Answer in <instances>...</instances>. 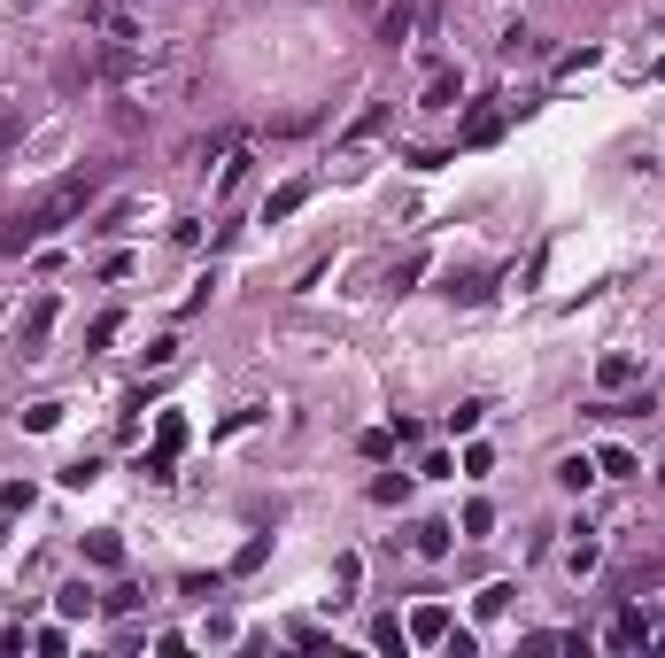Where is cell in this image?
<instances>
[{"instance_id": "1", "label": "cell", "mask_w": 665, "mask_h": 658, "mask_svg": "<svg viewBox=\"0 0 665 658\" xmlns=\"http://www.w3.org/2000/svg\"><path fill=\"white\" fill-rule=\"evenodd\" d=\"M101 186H109L101 163H86V171H70V179H55V186H39L24 210L0 217V248H8V256H24V248H39V240H55L62 225H78V217L93 210V194H101Z\"/></svg>"}, {"instance_id": "28", "label": "cell", "mask_w": 665, "mask_h": 658, "mask_svg": "<svg viewBox=\"0 0 665 658\" xmlns=\"http://www.w3.org/2000/svg\"><path fill=\"white\" fill-rule=\"evenodd\" d=\"M372 643H379V651H403V643H410V628H395V620H379V628H372Z\"/></svg>"}, {"instance_id": "26", "label": "cell", "mask_w": 665, "mask_h": 658, "mask_svg": "<svg viewBox=\"0 0 665 658\" xmlns=\"http://www.w3.org/2000/svg\"><path fill=\"white\" fill-rule=\"evenodd\" d=\"M403 31H410V8H387V16H379V39H387V47H395Z\"/></svg>"}, {"instance_id": "23", "label": "cell", "mask_w": 665, "mask_h": 658, "mask_svg": "<svg viewBox=\"0 0 665 658\" xmlns=\"http://www.w3.org/2000/svg\"><path fill=\"white\" fill-rule=\"evenodd\" d=\"M132 225H140V210H132V202H116V210L101 217V225H93V233H132Z\"/></svg>"}, {"instance_id": "10", "label": "cell", "mask_w": 665, "mask_h": 658, "mask_svg": "<svg viewBox=\"0 0 665 658\" xmlns=\"http://www.w3.org/2000/svg\"><path fill=\"white\" fill-rule=\"evenodd\" d=\"M596 473H611V480H627V473H635V449H619V442H604V449H596Z\"/></svg>"}, {"instance_id": "18", "label": "cell", "mask_w": 665, "mask_h": 658, "mask_svg": "<svg viewBox=\"0 0 665 658\" xmlns=\"http://www.w3.org/2000/svg\"><path fill=\"white\" fill-rule=\"evenodd\" d=\"M155 449H171V457L186 449V419H178V411H163V426H155Z\"/></svg>"}, {"instance_id": "7", "label": "cell", "mask_w": 665, "mask_h": 658, "mask_svg": "<svg viewBox=\"0 0 665 658\" xmlns=\"http://www.w3.org/2000/svg\"><path fill=\"white\" fill-rule=\"evenodd\" d=\"M410 279H426V248H410L403 264H387V279H379V287H387V295H410Z\"/></svg>"}, {"instance_id": "21", "label": "cell", "mask_w": 665, "mask_h": 658, "mask_svg": "<svg viewBox=\"0 0 665 658\" xmlns=\"http://www.w3.org/2000/svg\"><path fill=\"white\" fill-rule=\"evenodd\" d=\"M557 480H565V488H588V480H596V457H565V465H557Z\"/></svg>"}, {"instance_id": "4", "label": "cell", "mask_w": 665, "mask_h": 658, "mask_svg": "<svg viewBox=\"0 0 665 658\" xmlns=\"http://www.w3.org/2000/svg\"><path fill=\"white\" fill-rule=\"evenodd\" d=\"M302 202H310V179H294V186H279V194H271V202H263V225H287V217L302 210Z\"/></svg>"}, {"instance_id": "9", "label": "cell", "mask_w": 665, "mask_h": 658, "mask_svg": "<svg viewBox=\"0 0 665 658\" xmlns=\"http://www.w3.org/2000/svg\"><path fill=\"white\" fill-rule=\"evenodd\" d=\"M86 558H93V566H124V542H116L109 527H93V535H86Z\"/></svg>"}, {"instance_id": "20", "label": "cell", "mask_w": 665, "mask_h": 658, "mask_svg": "<svg viewBox=\"0 0 665 658\" xmlns=\"http://www.w3.org/2000/svg\"><path fill=\"white\" fill-rule=\"evenodd\" d=\"M116 333H124V310H101V318H93V333H86V341H93V349H109Z\"/></svg>"}, {"instance_id": "14", "label": "cell", "mask_w": 665, "mask_h": 658, "mask_svg": "<svg viewBox=\"0 0 665 658\" xmlns=\"http://www.w3.org/2000/svg\"><path fill=\"white\" fill-rule=\"evenodd\" d=\"M449 295L457 302H488L495 287H488V271H464V279H449Z\"/></svg>"}, {"instance_id": "16", "label": "cell", "mask_w": 665, "mask_h": 658, "mask_svg": "<svg viewBox=\"0 0 665 658\" xmlns=\"http://www.w3.org/2000/svg\"><path fill=\"white\" fill-rule=\"evenodd\" d=\"M379 132H387V101H372V109H364V117L348 124V140H379Z\"/></svg>"}, {"instance_id": "27", "label": "cell", "mask_w": 665, "mask_h": 658, "mask_svg": "<svg viewBox=\"0 0 665 658\" xmlns=\"http://www.w3.org/2000/svg\"><path fill=\"white\" fill-rule=\"evenodd\" d=\"M573 573H596V542H588V527H580V542H573V558H565Z\"/></svg>"}, {"instance_id": "30", "label": "cell", "mask_w": 665, "mask_h": 658, "mask_svg": "<svg viewBox=\"0 0 665 658\" xmlns=\"http://www.w3.org/2000/svg\"><path fill=\"white\" fill-rule=\"evenodd\" d=\"M0 542H8V511H0Z\"/></svg>"}, {"instance_id": "3", "label": "cell", "mask_w": 665, "mask_h": 658, "mask_svg": "<svg viewBox=\"0 0 665 658\" xmlns=\"http://www.w3.org/2000/svg\"><path fill=\"white\" fill-rule=\"evenodd\" d=\"M642 635H650V612H635V604H627V612H619V620L604 628V643H611V651H635Z\"/></svg>"}, {"instance_id": "19", "label": "cell", "mask_w": 665, "mask_h": 658, "mask_svg": "<svg viewBox=\"0 0 665 658\" xmlns=\"http://www.w3.org/2000/svg\"><path fill=\"white\" fill-rule=\"evenodd\" d=\"M403 496H410L403 473H379V480H372V504H403Z\"/></svg>"}, {"instance_id": "24", "label": "cell", "mask_w": 665, "mask_h": 658, "mask_svg": "<svg viewBox=\"0 0 665 658\" xmlns=\"http://www.w3.org/2000/svg\"><path fill=\"white\" fill-rule=\"evenodd\" d=\"M480 419H488V403H457V411H449V434H472Z\"/></svg>"}, {"instance_id": "6", "label": "cell", "mask_w": 665, "mask_h": 658, "mask_svg": "<svg viewBox=\"0 0 665 658\" xmlns=\"http://www.w3.org/2000/svg\"><path fill=\"white\" fill-rule=\"evenodd\" d=\"M488 140H503V109H472L464 117V148H488Z\"/></svg>"}, {"instance_id": "22", "label": "cell", "mask_w": 665, "mask_h": 658, "mask_svg": "<svg viewBox=\"0 0 665 658\" xmlns=\"http://www.w3.org/2000/svg\"><path fill=\"white\" fill-rule=\"evenodd\" d=\"M24 426H31V434H55V426H62V403H31Z\"/></svg>"}, {"instance_id": "15", "label": "cell", "mask_w": 665, "mask_h": 658, "mask_svg": "<svg viewBox=\"0 0 665 658\" xmlns=\"http://www.w3.org/2000/svg\"><path fill=\"white\" fill-rule=\"evenodd\" d=\"M171 465H178L171 449H147V457H140V480H155V488H171Z\"/></svg>"}, {"instance_id": "8", "label": "cell", "mask_w": 665, "mask_h": 658, "mask_svg": "<svg viewBox=\"0 0 665 658\" xmlns=\"http://www.w3.org/2000/svg\"><path fill=\"white\" fill-rule=\"evenodd\" d=\"M418 109H457V70H434V78H426V101H418Z\"/></svg>"}, {"instance_id": "12", "label": "cell", "mask_w": 665, "mask_h": 658, "mask_svg": "<svg viewBox=\"0 0 665 658\" xmlns=\"http://www.w3.org/2000/svg\"><path fill=\"white\" fill-rule=\"evenodd\" d=\"M55 612H62V620H86V612H93V589H86V581H70V589L55 597Z\"/></svg>"}, {"instance_id": "2", "label": "cell", "mask_w": 665, "mask_h": 658, "mask_svg": "<svg viewBox=\"0 0 665 658\" xmlns=\"http://www.w3.org/2000/svg\"><path fill=\"white\" fill-rule=\"evenodd\" d=\"M47 333H55V295L31 302V318H24V357H39V349H47Z\"/></svg>"}, {"instance_id": "11", "label": "cell", "mask_w": 665, "mask_h": 658, "mask_svg": "<svg viewBox=\"0 0 665 658\" xmlns=\"http://www.w3.org/2000/svg\"><path fill=\"white\" fill-rule=\"evenodd\" d=\"M635 372H642L635 357H604V364H596V388H627V380H635Z\"/></svg>"}, {"instance_id": "5", "label": "cell", "mask_w": 665, "mask_h": 658, "mask_svg": "<svg viewBox=\"0 0 665 658\" xmlns=\"http://www.w3.org/2000/svg\"><path fill=\"white\" fill-rule=\"evenodd\" d=\"M410 643H449V612L441 604H418L410 612Z\"/></svg>"}, {"instance_id": "29", "label": "cell", "mask_w": 665, "mask_h": 658, "mask_svg": "<svg viewBox=\"0 0 665 658\" xmlns=\"http://www.w3.org/2000/svg\"><path fill=\"white\" fill-rule=\"evenodd\" d=\"M650 651H665V620H650Z\"/></svg>"}, {"instance_id": "17", "label": "cell", "mask_w": 665, "mask_h": 658, "mask_svg": "<svg viewBox=\"0 0 665 658\" xmlns=\"http://www.w3.org/2000/svg\"><path fill=\"white\" fill-rule=\"evenodd\" d=\"M418 550H426V558H449V519H426V527H418Z\"/></svg>"}, {"instance_id": "25", "label": "cell", "mask_w": 665, "mask_h": 658, "mask_svg": "<svg viewBox=\"0 0 665 658\" xmlns=\"http://www.w3.org/2000/svg\"><path fill=\"white\" fill-rule=\"evenodd\" d=\"M263 558H271V535H256V542H248V550H240V558H232V573H256Z\"/></svg>"}, {"instance_id": "13", "label": "cell", "mask_w": 665, "mask_h": 658, "mask_svg": "<svg viewBox=\"0 0 665 658\" xmlns=\"http://www.w3.org/2000/svg\"><path fill=\"white\" fill-rule=\"evenodd\" d=\"M24 101H0V148H16V140H24Z\"/></svg>"}]
</instances>
